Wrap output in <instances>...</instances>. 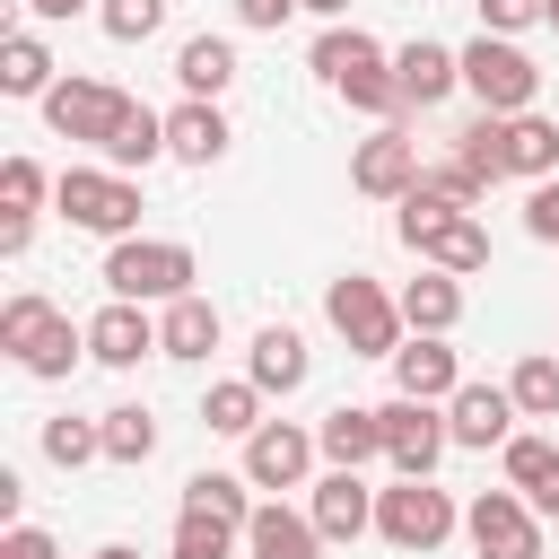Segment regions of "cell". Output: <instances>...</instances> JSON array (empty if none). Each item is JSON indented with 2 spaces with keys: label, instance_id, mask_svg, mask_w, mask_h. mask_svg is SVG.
<instances>
[{
  "label": "cell",
  "instance_id": "6da1fadb",
  "mask_svg": "<svg viewBox=\"0 0 559 559\" xmlns=\"http://www.w3.org/2000/svg\"><path fill=\"white\" fill-rule=\"evenodd\" d=\"M314 79L332 87V96H349L358 114H376V122H402L411 105H402V79H393V52L367 35V26H323L314 35Z\"/></svg>",
  "mask_w": 559,
  "mask_h": 559
},
{
  "label": "cell",
  "instance_id": "7a4b0ae2",
  "mask_svg": "<svg viewBox=\"0 0 559 559\" xmlns=\"http://www.w3.org/2000/svg\"><path fill=\"white\" fill-rule=\"evenodd\" d=\"M0 349L26 367V376H70L79 358H87V323H70L52 297H35V288H17L9 306H0Z\"/></svg>",
  "mask_w": 559,
  "mask_h": 559
},
{
  "label": "cell",
  "instance_id": "3957f363",
  "mask_svg": "<svg viewBox=\"0 0 559 559\" xmlns=\"http://www.w3.org/2000/svg\"><path fill=\"white\" fill-rule=\"evenodd\" d=\"M192 280H201V262L175 236H122L105 253V288L131 297V306H175V297H192Z\"/></svg>",
  "mask_w": 559,
  "mask_h": 559
},
{
  "label": "cell",
  "instance_id": "277c9868",
  "mask_svg": "<svg viewBox=\"0 0 559 559\" xmlns=\"http://www.w3.org/2000/svg\"><path fill=\"white\" fill-rule=\"evenodd\" d=\"M52 210H61L70 227L105 236V245L140 236V183L114 175V166H61V175H52Z\"/></svg>",
  "mask_w": 559,
  "mask_h": 559
},
{
  "label": "cell",
  "instance_id": "5b68a950",
  "mask_svg": "<svg viewBox=\"0 0 559 559\" xmlns=\"http://www.w3.org/2000/svg\"><path fill=\"white\" fill-rule=\"evenodd\" d=\"M323 323L349 341V358H393L402 349V297H384V280H367V271H341L332 288H323Z\"/></svg>",
  "mask_w": 559,
  "mask_h": 559
},
{
  "label": "cell",
  "instance_id": "8992f818",
  "mask_svg": "<svg viewBox=\"0 0 559 559\" xmlns=\"http://www.w3.org/2000/svg\"><path fill=\"white\" fill-rule=\"evenodd\" d=\"M463 87L480 96V114H533L542 70H533V52L515 35H472L463 44Z\"/></svg>",
  "mask_w": 559,
  "mask_h": 559
},
{
  "label": "cell",
  "instance_id": "52a82bcc",
  "mask_svg": "<svg viewBox=\"0 0 559 559\" xmlns=\"http://www.w3.org/2000/svg\"><path fill=\"white\" fill-rule=\"evenodd\" d=\"M376 419H384V463H393V480H437V454L454 445L445 402H411V393H393V402H376Z\"/></svg>",
  "mask_w": 559,
  "mask_h": 559
},
{
  "label": "cell",
  "instance_id": "ba28073f",
  "mask_svg": "<svg viewBox=\"0 0 559 559\" xmlns=\"http://www.w3.org/2000/svg\"><path fill=\"white\" fill-rule=\"evenodd\" d=\"M454 524H463V507H454L437 480H393V489H376V533H384L393 550H437V542H454Z\"/></svg>",
  "mask_w": 559,
  "mask_h": 559
},
{
  "label": "cell",
  "instance_id": "9c48e42d",
  "mask_svg": "<svg viewBox=\"0 0 559 559\" xmlns=\"http://www.w3.org/2000/svg\"><path fill=\"white\" fill-rule=\"evenodd\" d=\"M122 114H131V96H122V87H105V79H61V87L44 96V122H52L61 140L96 148V157H105V140L122 131Z\"/></svg>",
  "mask_w": 559,
  "mask_h": 559
},
{
  "label": "cell",
  "instance_id": "30bf717a",
  "mask_svg": "<svg viewBox=\"0 0 559 559\" xmlns=\"http://www.w3.org/2000/svg\"><path fill=\"white\" fill-rule=\"evenodd\" d=\"M463 533L480 559H542V515L524 507V489H480L463 507Z\"/></svg>",
  "mask_w": 559,
  "mask_h": 559
},
{
  "label": "cell",
  "instance_id": "8fae6325",
  "mask_svg": "<svg viewBox=\"0 0 559 559\" xmlns=\"http://www.w3.org/2000/svg\"><path fill=\"white\" fill-rule=\"evenodd\" d=\"M314 428H297V419H262L253 437H245V480L253 489H306V472H314Z\"/></svg>",
  "mask_w": 559,
  "mask_h": 559
},
{
  "label": "cell",
  "instance_id": "7c38bea8",
  "mask_svg": "<svg viewBox=\"0 0 559 559\" xmlns=\"http://www.w3.org/2000/svg\"><path fill=\"white\" fill-rule=\"evenodd\" d=\"M419 175H428V166H419V140H411L402 122H384V131L358 140V157H349V183H358L367 201H402Z\"/></svg>",
  "mask_w": 559,
  "mask_h": 559
},
{
  "label": "cell",
  "instance_id": "4fadbf2b",
  "mask_svg": "<svg viewBox=\"0 0 559 559\" xmlns=\"http://www.w3.org/2000/svg\"><path fill=\"white\" fill-rule=\"evenodd\" d=\"M87 358H96V367H140V358H157V323H148V306L105 297V306L87 314Z\"/></svg>",
  "mask_w": 559,
  "mask_h": 559
},
{
  "label": "cell",
  "instance_id": "5bb4252c",
  "mask_svg": "<svg viewBox=\"0 0 559 559\" xmlns=\"http://www.w3.org/2000/svg\"><path fill=\"white\" fill-rule=\"evenodd\" d=\"M393 393H411V402H454V393H463V358H454L437 332H411V341L393 349Z\"/></svg>",
  "mask_w": 559,
  "mask_h": 559
},
{
  "label": "cell",
  "instance_id": "9a60e30c",
  "mask_svg": "<svg viewBox=\"0 0 559 559\" xmlns=\"http://www.w3.org/2000/svg\"><path fill=\"white\" fill-rule=\"evenodd\" d=\"M515 393L507 384H463L454 402H445V428H454V445H472V454H489V445H507L515 437Z\"/></svg>",
  "mask_w": 559,
  "mask_h": 559
},
{
  "label": "cell",
  "instance_id": "2e32d148",
  "mask_svg": "<svg viewBox=\"0 0 559 559\" xmlns=\"http://www.w3.org/2000/svg\"><path fill=\"white\" fill-rule=\"evenodd\" d=\"M393 79H402V105H411V114H428V105H445V96L463 87V52H445V44L411 35V44L393 52Z\"/></svg>",
  "mask_w": 559,
  "mask_h": 559
},
{
  "label": "cell",
  "instance_id": "e0dca14e",
  "mask_svg": "<svg viewBox=\"0 0 559 559\" xmlns=\"http://www.w3.org/2000/svg\"><path fill=\"white\" fill-rule=\"evenodd\" d=\"M306 515H314L323 542H358V533H376V489L358 472H323L314 498H306Z\"/></svg>",
  "mask_w": 559,
  "mask_h": 559
},
{
  "label": "cell",
  "instance_id": "ac0fdd59",
  "mask_svg": "<svg viewBox=\"0 0 559 559\" xmlns=\"http://www.w3.org/2000/svg\"><path fill=\"white\" fill-rule=\"evenodd\" d=\"M245 376H253L262 393H297V384L314 376L306 332H297V323H262V332H253V349H245Z\"/></svg>",
  "mask_w": 559,
  "mask_h": 559
},
{
  "label": "cell",
  "instance_id": "d6986e66",
  "mask_svg": "<svg viewBox=\"0 0 559 559\" xmlns=\"http://www.w3.org/2000/svg\"><path fill=\"white\" fill-rule=\"evenodd\" d=\"M314 445H323L332 472H367V463H384V419L358 411V402H341V411L314 419Z\"/></svg>",
  "mask_w": 559,
  "mask_h": 559
},
{
  "label": "cell",
  "instance_id": "ffe728a7",
  "mask_svg": "<svg viewBox=\"0 0 559 559\" xmlns=\"http://www.w3.org/2000/svg\"><path fill=\"white\" fill-rule=\"evenodd\" d=\"M245 559H323V533H314V515H306V507L262 498V507H253V524H245Z\"/></svg>",
  "mask_w": 559,
  "mask_h": 559
},
{
  "label": "cell",
  "instance_id": "44dd1931",
  "mask_svg": "<svg viewBox=\"0 0 559 559\" xmlns=\"http://www.w3.org/2000/svg\"><path fill=\"white\" fill-rule=\"evenodd\" d=\"M227 114L210 105V96H183L175 114H166V157H183V166H218L227 157Z\"/></svg>",
  "mask_w": 559,
  "mask_h": 559
},
{
  "label": "cell",
  "instance_id": "7402d4cb",
  "mask_svg": "<svg viewBox=\"0 0 559 559\" xmlns=\"http://www.w3.org/2000/svg\"><path fill=\"white\" fill-rule=\"evenodd\" d=\"M402 323H411V332H437V341H445V332L463 323V280H454V271H428V262H419V280L402 288Z\"/></svg>",
  "mask_w": 559,
  "mask_h": 559
},
{
  "label": "cell",
  "instance_id": "603a6c76",
  "mask_svg": "<svg viewBox=\"0 0 559 559\" xmlns=\"http://www.w3.org/2000/svg\"><path fill=\"white\" fill-rule=\"evenodd\" d=\"M210 349H218V306L192 288L157 314V358H210Z\"/></svg>",
  "mask_w": 559,
  "mask_h": 559
},
{
  "label": "cell",
  "instance_id": "cb8c5ba5",
  "mask_svg": "<svg viewBox=\"0 0 559 559\" xmlns=\"http://www.w3.org/2000/svg\"><path fill=\"white\" fill-rule=\"evenodd\" d=\"M61 79H52V52H44V35L35 26H9L0 35V96H52Z\"/></svg>",
  "mask_w": 559,
  "mask_h": 559
},
{
  "label": "cell",
  "instance_id": "d4e9b609",
  "mask_svg": "<svg viewBox=\"0 0 559 559\" xmlns=\"http://www.w3.org/2000/svg\"><path fill=\"white\" fill-rule=\"evenodd\" d=\"M245 489H253L245 472H192V480H183V515H210V524L245 533V524H253V498H245Z\"/></svg>",
  "mask_w": 559,
  "mask_h": 559
},
{
  "label": "cell",
  "instance_id": "484cf974",
  "mask_svg": "<svg viewBox=\"0 0 559 559\" xmlns=\"http://www.w3.org/2000/svg\"><path fill=\"white\" fill-rule=\"evenodd\" d=\"M507 175H524V183L559 175V122L550 114H507Z\"/></svg>",
  "mask_w": 559,
  "mask_h": 559
},
{
  "label": "cell",
  "instance_id": "4316f807",
  "mask_svg": "<svg viewBox=\"0 0 559 559\" xmlns=\"http://www.w3.org/2000/svg\"><path fill=\"white\" fill-rule=\"evenodd\" d=\"M175 79H183V96H227V79H236V44L227 35H183V52H175Z\"/></svg>",
  "mask_w": 559,
  "mask_h": 559
},
{
  "label": "cell",
  "instance_id": "83f0119b",
  "mask_svg": "<svg viewBox=\"0 0 559 559\" xmlns=\"http://www.w3.org/2000/svg\"><path fill=\"white\" fill-rule=\"evenodd\" d=\"M157 157H166V114H148V105L131 96L122 131L105 140V166H114V175H140V166H157Z\"/></svg>",
  "mask_w": 559,
  "mask_h": 559
},
{
  "label": "cell",
  "instance_id": "f1b7e54d",
  "mask_svg": "<svg viewBox=\"0 0 559 559\" xmlns=\"http://www.w3.org/2000/svg\"><path fill=\"white\" fill-rule=\"evenodd\" d=\"M454 218H472V210H454L445 192H428V183H411V192H402V210H393V236H402L411 253H428V245H437V236H445Z\"/></svg>",
  "mask_w": 559,
  "mask_h": 559
},
{
  "label": "cell",
  "instance_id": "f546056e",
  "mask_svg": "<svg viewBox=\"0 0 559 559\" xmlns=\"http://www.w3.org/2000/svg\"><path fill=\"white\" fill-rule=\"evenodd\" d=\"M262 402H271V393H262L253 376H227V384L201 393V419H210L218 437H253V428H262Z\"/></svg>",
  "mask_w": 559,
  "mask_h": 559
},
{
  "label": "cell",
  "instance_id": "4dcf8cb0",
  "mask_svg": "<svg viewBox=\"0 0 559 559\" xmlns=\"http://www.w3.org/2000/svg\"><path fill=\"white\" fill-rule=\"evenodd\" d=\"M96 428H105V463H148L157 454V411L148 402H114Z\"/></svg>",
  "mask_w": 559,
  "mask_h": 559
},
{
  "label": "cell",
  "instance_id": "1f68e13d",
  "mask_svg": "<svg viewBox=\"0 0 559 559\" xmlns=\"http://www.w3.org/2000/svg\"><path fill=\"white\" fill-rule=\"evenodd\" d=\"M419 262H428V271H454V280H472V271H489V227H480V218H454V227H445V236H437Z\"/></svg>",
  "mask_w": 559,
  "mask_h": 559
},
{
  "label": "cell",
  "instance_id": "d6a6232c",
  "mask_svg": "<svg viewBox=\"0 0 559 559\" xmlns=\"http://www.w3.org/2000/svg\"><path fill=\"white\" fill-rule=\"evenodd\" d=\"M507 393H515V411H524V419H550V411H559V349H533V358H515Z\"/></svg>",
  "mask_w": 559,
  "mask_h": 559
},
{
  "label": "cell",
  "instance_id": "836d02e7",
  "mask_svg": "<svg viewBox=\"0 0 559 559\" xmlns=\"http://www.w3.org/2000/svg\"><path fill=\"white\" fill-rule=\"evenodd\" d=\"M454 157H463L480 183H498V175H507V114H472L463 140H454Z\"/></svg>",
  "mask_w": 559,
  "mask_h": 559
},
{
  "label": "cell",
  "instance_id": "e575fe53",
  "mask_svg": "<svg viewBox=\"0 0 559 559\" xmlns=\"http://www.w3.org/2000/svg\"><path fill=\"white\" fill-rule=\"evenodd\" d=\"M96 454H105V428H96V419H70V411L44 419V463L79 472V463H96Z\"/></svg>",
  "mask_w": 559,
  "mask_h": 559
},
{
  "label": "cell",
  "instance_id": "d590c367",
  "mask_svg": "<svg viewBox=\"0 0 559 559\" xmlns=\"http://www.w3.org/2000/svg\"><path fill=\"white\" fill-rule=\"evenodd\" d=\"M96 26H105L114 44H148V35L166 26V0H96Z\"/></svg>",
  "mask_w": 559,
  "mask_h": 559
},
{
  "label": "cell",
  "instance_id": "8d00e7d4",
  "mask_svg": "<svg viewBox=\"0 0 559 559\" xmlns=\"http://www.w3.org/2000/svg\"><path fill=\"white\" fill-rule=\"evenodd\" d=\"M236 542H245V533H227V524H210V515H175L166 559H236Z\"/></svg>",
  "mask_w": 559,
  "mask_h": 559
},
{
  "label": "cell",
  "instance_id": "74e56055",
  "mask_svg": "<svg viewBox=\"0 0 559 559\" xmlns=\"http://www.w3.org/2000/svg\"><path fill=\"white\" fill-rule=\"evenodd\" d=\"M44 192H52V175H44L35 157H9V166H0V210H9V218H35Z\"/></svg>",
  "mask_w": 559,
  "mask_h": 559
},
{
  "label": "cell",
  "instance_id": "f35d334b",
  "mask_svg": "<svg viewBox=\"0 0 559 559\" xmlns=\"http://www.w3.org/2000/svg\"><path fill=\"white\" fill-rule=\"evenodd\" d=\"M419 183H428V192H445V201H454V210H480V192H489V183H480V175H472V166H463V157H445V166H428V175H419Z\"/></svg>",
  "mask_w": 559,
  "mask_h": 559
},
{
  "label": "cell",
  "instance_id": "ab89813d",
  "mask_svg": "<svg viewBox=\"0 0 559 559\" xmlns=\"http://www.w3.org/2000/svg\"><path fill=\"white\" fill-rule=\"evenodd\" d=\"M480 9V35H524V26H542V0H472Z\"/></svg>",
  "mask_w": 559,
  "mask_h": 559
},
{
  "label": "cell",
  "instance_id": "60d3db41",
  "mask_svg": "<svg viewBox=\"0 0 559 559\" xmlns=\"http://www.w3.org/2000/svg\"><path fill=\"white\" fill-rule=\"evenodd\" d=\"M524 236H533V245H559V175L533 183V201H524Z\"/></svg>",
  "mask_w": 559,
  "mask_h": 559
},
{
  "label": "cell",
  "instance_id": "b9f144b4",
  "mask_svg": "<svg viewBox=\"0 0 559 559\" xmlns=\"http://www.w3.org/2000/svg\"><path fill=\"white\" fill-rule=\"evenodd\" d=\"M297 17V0H236V26H253V35H280Z\"/></svg>",
  "mask_w": 559,
  "mask_h": 559
},
{
  "label": "cell",
  "instance_id": "7bdbcfd3",
  "mask_svg": "<svg viewBox=\"0 0 559 559\" xmlns=\"http://www.w3.org/2000/svg\"><path fill=\"white\" fill-rule=\"evenodd\" d=\"M0 559H61V550H52L44 524H9V533H0Z\"/></svg>",
  "mask_w": 559,
  "mask_h": 559
},
{
  "label": "cell",
  "instance_id": "ee69618b",
  "mask_svg": "<svg viewBox=\"0 0 559 559\" xmlns=\"http://www.w3.org/2000/svg\"><path fill=\"white\" fill-rule=\"evenodd\" d=\"M524 507H533V515H559V454H550V463L533 472V489H524Z\"/></svg>",
  "mask_w": 559,
  "mask_h": 559
},
{
  "label": "cell",
  "instance_id": "f6af8a7d",
  "mask_svg": "<svg viewBox=\"0 0 559 559\" xmlns=\"http://www.w3.org/2000/svg\"><path fill=\"white\" fill-rule=\"evenodd\" d=\"M26 245H35V218H9L0 210V253H26Z\"/></svg>",
  "mask_w": 559,
  "mask_h": 559
},
{
  "label": "cell",
  "instance_id": "bcb514c9",
  "mask_svg": "<svg viewBox=\"0 0 559 559\" xmlns=\"http://www.w3.org/2000/svg\"><path fill=\"white\" fill-rule=\"evenodd\" d=\"M17 9H26V17H44V26H61V17H79L87 0H17Z\"/></svg>",
  "mask_w": 559,
  "mask_h": 559
},
{
  "label": "cell",
  "instance_id": "7dc6e473",
  "mask_svg": "<svg viewBox=\"0 0 559 559\" xmlns=\"http://www.w3.org/2000/svg\"><path fill=\"white\" fill-rule=\"evenodd\" d=\"M17 507H26V480H17V472H0V524H17Z\"/></svg>",
  "mask_w": 559,
  "mask_h": 559
},
{
  "label": "cell",
  "instance_id": "c3c4849f",
  "mask_svg": "<svg viewBox=\"0 0 559 559\" xmlns=\"http://www.w3.org/2000/svg\"><path fill=\"white\" fill-rule=\"evenodd\" d=\"M297 9H314V17H332V26L349 17V0H297Z\"/></svg>",
  "mask_w": 559,
  "mask_h": 559
},
{
  "label": "cell",
  "instance_id": "681fc988",
  "mask_svg": "<svg viewBox=\"0 0 559 559\" xmlns=\"http://www.w3.org/2000/svg\"><path fill=\"white\" fill-rule=\"evenodd\" d=\"M87 559H140V550H131V542H105V550H87Z\"/></svg>",
  "mask_w": 559,
  "mask_h": 559
},
{
  "label": "cell",
  "instance_id": "f907efd6",
  "mask_svg": "<svg viewBox=\"0 0 559 559\" xmlns=\"http://www.w3.org/2000/svg\"><path fill=\"white\" fill-rule=\"evenodd\" d=\"M542 26H550V35H559V0H542Z\"/></svg>",
  "mask_w": 559,
  "mask_h": 559
}]
</instances>
